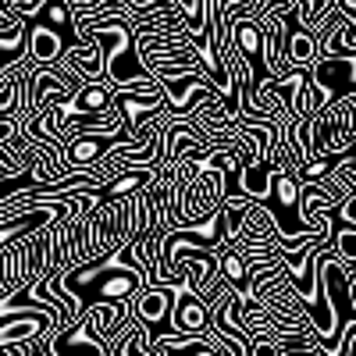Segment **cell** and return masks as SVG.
<instances>
[{
  "mask_svg": "<svg viewBox=\"0 0 356 356\" xmlns=\"http://www.w3.org/2000/svg\"><path fill=\"white\" fill-rule=\"evenodd\" d=\"M335 11H339L346 22H356V0H335Z\"/></svg>",
  "mask_w": 356,
  "mask_h": 356,
  "instance_id": "6",
  "label": "cell"
},
{
  "mask_svg": "<svg viewBox=\"0 0 356 356\" xmlns=\"http://www.w3.org/2000/svg\"><path fill=\"white\" fill-rule=\"evenodd\" d=\"M250 271H253V264L246 260V257H239V253H221V275H225V282L232 285V289H243L246 285V278H250Z\"/></svg>",
  "mask_w": 356,
  "mask_h": 356,
  "instance_id": "4",
  "label": "cell"
},
{
  "mask_svg": "<svg viewBox=\"0 0 356 356\" xmlns=\"http://www.w3.org/2000/svg\"><path fill=\"white\" fill-rule=\"evenodd\" d=\"M15 136H18V122H15V118H0V146L11 143Z\"/></svg>",
  "mask_w": 356,
  "mask_h": 356,
  "instance_id": "5",
  "label": "cell"
},
{
  "mask_svg": "<svg viewBox=\"0 0 356 356\" xmlns=\"http://www.w3.org/2000/svg\"><path fill=\"white\" fill-rule=\"evenodd\" d=\"M25 54L36 65H54L65 54V36H57L47 25H33V29H25Z\"/></svg>",
  "mask_w": 356,
  "mask_h": 356,
  "instance_id": "2",
  "label": "cell"
},
{
  "mask_svg": "<svg viewBox=\"0 0 356 356\" xmlns=\"http://www.w3.org/2000/svg\"><path fill=\"white\" fill-rule=\"evenodd\" d=\"M50 342H54V356H107V346L104 342H97L93 335H89L82 324H75V328L68 332V335H50Z\"/></svg>",
  "mask_w": 356,
  "mask_h": 356,
  "instance_id": "3",
  "label": "cell"
},
{
  "mask_svg": "<svg viewBox=\"0 0 356 356\" xmlns=\"http://www.w3.org/2000/svg\"><path fill=\"white\" fill-rule=\"evenodd\" d=\"M171 296H175V310H171L175 328L186 332V335H200V332L207 328V321H211V310H207V303L196 300V296L189 292V282H182Z\"/></svg>",
  "mask_w": 356,
  "mask_h": 356,
  "instance_id": "1",
  "label": "cell"
},
{
  "mask_svg": "<svg viewBox=\"0 0 356 356\" xmlns=\"http://www.w3.org/2000/svg\"><path fill=\"white\" fill-rule=\"evenodd\" d=\"M243 150H250V139H246V136H243ZM243 164H246V168H250V164H253V157H250V154H246V157H243Z\"/></svg>",
  "mask_w": 356,
  "mask_h": 356,
  "instance_id": "7",
  "label": "cell"
}]
</instances>
